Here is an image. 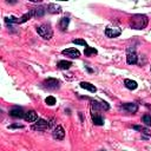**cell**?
<instances>
[{"instance_id":"7a4b0ae2","label":"cell","mask_w":151,"mask_h":151,"mask_svg":"<svg viewBox=\"0 0 151 151\" xmlns=\"http://www.w3.org/2000/svg\"><path fill=\"white\" fill-rule=\"evenodd\" d=\"M37 32H38V34H39L41 38L47 39V40L53 37V31H52L51 26H50V25H46V24L38 26V27H37Z\"/></svg>"},{"instance_id":"3957f363","label":"cell","mask_w":151,"mask_h":151,"mask_svg":"<svg viewBox=\"0 0 151 151\" xmlns=\"http://www.w3.org/2000/svg\"><path fill=\"white\" fill-rule=\"evenodd\" d=\"M42 85L47 90H58L60 87V81L55 78H47L42 81Z\"/></svg>"},{"instance_id":"7402d4cb","label":"cell","mask_w":151,"mask_h":151,"mask_svg":"<svg viewBox=\"0 0 151 151\" xmlns=\"http://www.w3.org/2000/svg\"><path fill=\"white\" fill-rule=\"evenodd\" d=\"M45 103H46L47 105L52 106V105H54V104H55V98H54L53 96H48V97L45 99Z\"/></svg>"},{"instance_id":"52a82bcc","label":"cell","mask_w":151,"mask_h":151,"mask_svg":"<svg viewBox=\"0 0 151 151\" xmlns=\"http://www.w3.org/2000/svg\"><path fill=\"white\" fill-rule=\"evenodd\" d=\"M52 136H53V138H54V139L61 140V139H64V137H65V130L63 129V126L57 125V126L53 129Z\"/></svg>"},{"instance_id":"6da1fadb","label":"cell","mask_w":151,"mask_h":151,"mask_svg":"<svg viewBox=\"0 0 151 151\" xmlns=\"http://www.w3.org/2000/svg\"><path fill=\"white\" fill-rule=\"evenodd\" d=\"M149 19L144 14H134L130 19V27L133 29H143L147 26Z\"/></svg>"},{"instance_id":"d4e9b609","label":"cell","mask_w":151,"mask_h":151,"mask_svg":"<svg viewBox=\"0 0 151 151\" xmlns=\"http://www.w3.org/2000/svg\"><path fill=\"white\" fill-rule=\"evenodd\" d=\"M9 127H11V129H14V127H24V126H22V125H19V124H15V125H11Z\"/></svg>"},{"instance_id":"277c9868","label":"cell","mask_w":151,"mask_h":151,"mask_svg":"<svg viewBox=\"0 0 151 151\" xmlns=\"http://www.w3.org/2000/svg\"><path fill=\"white\" fill-rule=\"evenodd\" d=\"M52 125H53V123H51V122H47V120H45V119H38L37 123L32 126V130L45 131V130H48Z\"/></svg>"},{"instance_id":"44dd1931","label":"cell","mask_w":151,"mask_h":151,"mask_svg":"<svg viewBox=\"0 0 151 151\" xmlns=\"http://www.w3.org/2000/svg\"><path fill=\"white\" fill-rule=\"evenodd\" d=\"M142 120H143V123H145V125L151 126V114H144Z\"/></svg>"},{"instance_id":"5bb4252c","label":"cell","mask_w":151,"mask_h":151,"mask_svg":"<svg viewBox=\"0 0 151 151\" xmlns=\"http://www.w3.org/2000/svg\"><path fill=\"white\" fill-rule=\"evenodd\" d=\"M80 87L84 88V90H87V91H90V92H92V93H94V92L97 91L96 86L92 85L91 83H87V81H81V83H80Z\"/></svg>"},{"instance_id":"ba28073f","label":"cell","mask_w":151,"mask_h":151,"mask_svg":"<svg viewBox=\"0 0 151 151\" xmlns=\"http://www.w3.org/2000/svg\"><path fill=\"white\" fill-rule=\"evenodd\" d=\"M63 54H64V55H67V57H70V58H73V59L80 57V52H79L77 48H74V47L64 50V51H63Z\"/></svg>"},{"instance_id":"8fae6325","label":"cell","mask_w":151,"mask_h":151,"mask_svg":"<svg viewBox=\"0 0 151 151\" xmlns=\"http://www.w3.org/2000/svg\"><path fill=\"white\" fill-rule=\"evenodd\" d=\"M24 119H25L26 122H28V123H34V122H37L39 118H38V114L35 113V111H28V112L25 113Z\"/></svg>"},{"instance_id":"cb8c5ba5","label":"cell","mask_w":151,"mask_h":151,"mask_svg":"<svg viewBox=\"0 0 151 151\" xmlns=\"http://www.w3.org/2000/svg\"><path fill=\"white\" fill-rule=\"evenodd\" d=\"M72 42H73V44H76V45H83V46L87 47L86 41H85V40H83V39H74V40H72Z\"/></svg>"},{"instance_id":"ac0fdd59","label":"cell","mask_w":151,"mask_h":151,"mask_svg":"<svg viewBox=\"0 0 151 151\" xmlns=\"http://www.w3.org/2000/svg\"><path fill=\"white\" fill-rule=\"evenodd\" d=\"M60 6L59 5H55V4H50L47 6V12L50 13H60Z\"/></svg>"},{"instance_id":"d6986e66","label":"cell","mask_w":151,"mask_h":151,"mask_svg":"<svg viewBox=\"0 0 151 151\" xmlns=\"http://www.w3.org/2000/svg\"><path fill=\"white\" fill-rule=\"evenodd\" d=\"M84 53H85L86 57H90V55H92V54H97L98 52H97L96 48H93V47H88V46H87V47H85Z\"/></svg>"},{"instance_id":"9c48e42d","label":"cell","mask_w":151,"mask_h":151,"mask_svg":"<svg viewBox=\"0 0 151 151\" xmlns=\"http://www.w3.org/2000/svg\"><path fill=\"white\" fill-rule=\"evenodd\" d=\"M29 13L32 14V17H35V18H40L45 14V9L42 6H38V7H34V8H31L29 9Z\"/></svg>"},{"instance_id":"9a60e30c","label":"cell","mask_w":151,"mask_h":151,"mask_svg":"<svg viewBox=\"0 0 151 151\" xmlns=\"http://www.w3.org/2000/svg\"><path fill=\"white\" fill-rule=\"evenodd\" d=\"M68 22H70V19L67 17L61 18L60 21H59V28H60V31H63V32L66 31L67 29V26H68Z\"/></svg>"},{"instance_id":"30bf717a","label":"cell","mask_w":151,"mask_h":151,"mask_svg":"<svg viewBox=\"0 0 151 151\" xmlns=\"http://www.w3.org/2000/svg\"><path fill=\"white\" fill-rule=\"evenodd\" d=\"M9 116L11 117H14V118H24L25 117V112L20 107H13L9 111Z\"/></svg>"},{"instance_id":"2e32d148","label":"cell","mask_w":151,"mask_h":151,"mask_svg":"<svg viewBox=\"0 0 151 151\" xmlns=\"http://www.w3.org/2000/svg\"><path fill=\"white\" fill-rule=\"evenodd\" d=\"M71 61H66V60H60V61H58V64H57V67L59 68V70H68L70 67H71Z\"/></svg>"},{"instance_id":"8992f818","label":"cell","mask_w":151,"mask_h":151,"mask_svg":"<svg viewBox=\"0 0 151 151\" xmlns=\"http://www.w3.org/2000/svg\"><path fill=\"white\" fill-rule=\"evenodd\" d=\"M138 61V57L134 52V48H127V55H126V63L129 65H134Z\"/></svg>"},{"instance_id":"7c38bea8","label":"cell","mask_w":151,"mask_h":151,"mask_svg":"<svg viewBox=\"0 0 151 151\" xmlns=\"http://www.w3.org/2000/svg\"><path fill=\"white\" fill-rule=\"evenodd\" d=\"M123 109L130 113H136L138 111V105L134 104V103H126L123 105Z\"/></svg>"},{"instance_id":"4fadbf2b","label":"cell","mask_w":151,"mask_h":151,"mask_svg":"<svg viewBox=\"0 0 151 151\" xmlns=\"http://www.w3.org/2000/svg\"><path fill=\"white\" fill-rule=\"evenodd\" d=\"M91 117H92V122H93L94 125H103V124H104V119H103V117H101L100 114H98L97 112H93V111H92Z\"/></svg>"},{"instance_id":"603a6c76","label":"cell","mask_w":151,"mask_h":151,"mask_svg":"<svg viewBox=\"0 0 151 151\" xmlns=\"http://www.w3.org/2000/svg\"><path fill=\"white\" fill-rule=\"evenodd\" d=\"M133 129H134V130H138V131H140V132H143V133H145V134H147V136L151 134V132H150L147 129H145V127H142V126H133Z\"/></svg>"},{"instance_id":"e0dca14e","label":"cell","mask_w":151,"mask_h":151,"mask_svg":"<svg viewBox=\"0 0 151 151\" xmlns=\"http://www.w3.org/2000/svg\"><path fill=\"white\" fill-rule=\"evenodd\" d=\"M124 85H125V87L126 88H129V90H136L137 88V83L134 81V80H131V79H125L124 80Z\"/></svg>"},{"instance_id":"5b68a950","label":"cell","mask_w":151,"mask_h":151,"mask_svg":"<svg viewBox=\"0 0 151 151\" xmlns=\"http://www.w3.org/2000/svg\"><path fill=\"white\" fill-rule=\"evenodd\" d=\"M122 34V28L119 27H107L105 29V35L107 38H117Z\"/></svg>"},{"instance_id":"ffe728a7","label":"cell","mask_w":151,"mask_h":151,"mask_svg":"<svg viewBox=\"0 0 151 151\" xmlns=\"http://www.w3.org/2000/svg\"><path fill=\"white\" fill-rule=\"evenodd\" d=\"M29 18H32V14L29 13V12H27V13H25L20 19H18V24H22V22H25V21H27Z\"/></svg>"},{"instance_id":"484cf974","label":"cell","mask_w":151,"mask_h":151,"mask_svg":"<svg viewBox=\"0 0 151 151\" xmlns=\"http://www.w3.org/2000/svg\"><path fill=\"white\" fill-rule=\"evenodd\" d=\"M100 151H105V150H100Z\"/></svg>"}]
</instances>
